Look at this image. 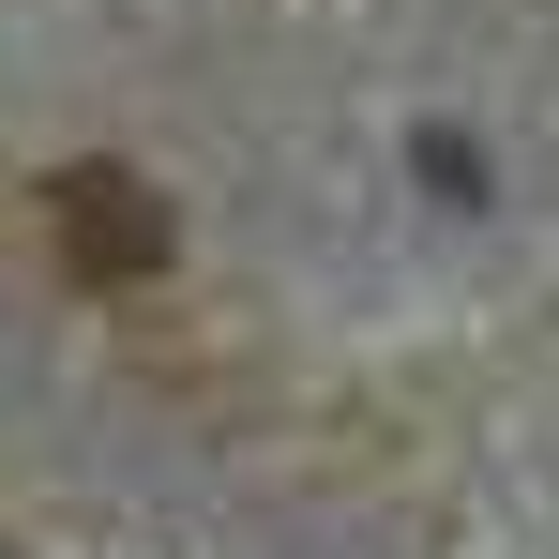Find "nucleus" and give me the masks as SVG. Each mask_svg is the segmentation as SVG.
I'll return each mask as SVG.
<instances>
[{
	"instance_id": "1",
	"label": "nucleus",
	"mask_w": 559,
	"mask_h": 559,
	"mask_svg": "<svg viewBox=\"0 0 559 559\" xmlns=\"http://www.w3.org/2000/svg\"><path fill=\"white\" fill-rule=\"evenodd\" d=\"M46 227H61V258H76L92 287L167 273V197L136 182V167H61V182H46Z\"/></svg>"
}]
</instances>
